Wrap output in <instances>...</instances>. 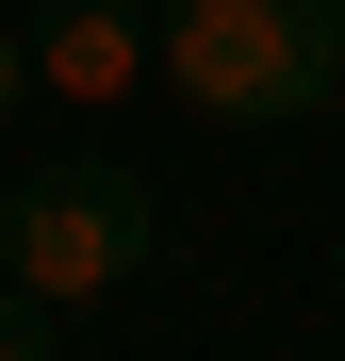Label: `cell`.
<instances>
[{"mask_svg": "<svg viewBox=\"0 0 345 361\" xmlns=\"http://www.w3.org/2000/svg\"><path fill=\"white\" fill-rule=\"evenodd\" d=\"M0 263L33 295H66V312H132V279L164 263V197L115 148H66V164H33L0 197Z\"/></svg>", "mask_w": 345, "mask_h": 361, "instance_id": "7a4b0ae2", "label": "cell"}, {"mask_svg": "<svg viewBox=\"0 0 345 361\" xmlns=\"http://www.w3.org/2000/svg\"><path fill=\"white\" fill-rule=\"evenodd\" d=\"M329 295H345V247H329Z\"/></svg>", "mask_w": 345, "mask_h": 361, "instance_id": "52a82bcc", "label": "cell"}, {"mask_svg": "<svg viewBox=\"0 0 345 361\" xmlns=\"http://www.w3.org/2000/svg\"><path fill=\"white\" fill-rule=\"evenodd\" d=\"M0 115H49V99H33V17H17V0H0Z\"/></svg>", "mask_w": 345, "mask_h": 361, "instance_id": "5b68a950", "label": "cell"}, {"mask_svg": "<svg viewBox=\"0 0 345 361\" xmlns=\"http://www.w3.org/2000/svg\"><path fill=\"white\" fill-rule=\"evenodd\" d=\"M83 329H99V312H66V295H33L17 263H0V361H66Z\"/></svg>", "mask_w": 345, "mask_h": 361, "instance_id": "277c9868", "label": "cell"}, {"mask_svg": "<svg viewBox=\"0 0 345 361\" xmlns=\"http://www.w3.org/2000/svg\"><path fill=\"white\" fill-rule=\"evenodd\" d=\"M33 99H49V115H132V99H164L148 0H33Z\"/></svg>", "mask_w": 345, "mask_h": 361, "instance_id": "3957f363", "label": "cell"}, {"mask_svg": "<svg viewBox=\"0 0 345 361\" xmlns=\"http://www.w3.org/2000/svg\"><path fill=\"white\" fill-rule=\"evenodd\" d=\"M313 132H329V148H345V99H329V115H313Z\"/></svg>", "mask_w": 345, "mask_h": 361, "instance_id": "8992f818", "label": "cell"}, {"mask_svg": "<svg viewBox=\"0 0 345 361\" xmlns=\"http://www.w3.org/2000/svg\"><path fill=\"white\" fill-rule=\"evenodd\" d=\"M181 132H313L345 99V0H148Z\"/></svg>", "mask_w": 345, "mask_h": 361, "instance_id": "6da1fadb", "label": "cell"}]
</instances>
